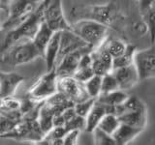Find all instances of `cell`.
<instances>
[{
    "mask_svg": "<svg viewBox=\"0 0 155 145\" xmlns=\"http://www.w3.org/2000/svg\"><path fill=\"white\" fill-rule=\"evenodd\" d=\"M85 47H89V46L87 45L85 42L82 41L81 39L72 30L61 31L59 52H58V55H57L56 65L65 55L69 54V53L73 51H76L78 50H81V48Z\"/></svg>",
    "mask_w": 155,
    "mask_h": 145,
    "instance_id": "7c38bea8",
    "label": "cell"
},
{
    "mask_svg": "<svg viewBox=\"0 0 155 145\" xmlns=\"http://www.w3.org/2000/svg\"><path fill=\"white\" fill-rule=\"evenodd\" d=\"M65 128L67 130V132L71 130H85V117H82V116L77 114L71 120L66 122Z\"/></svg>",
    "mask_w": 155,
    "mask_h": 145,
    "instance_id": "4dcf8cb0",
    "label": "cell"
},
{
    "mask_svg": "<svg viewBox=\"0 0 155 145\" xmlns=\"http://www.w3.org/2000/svg\"><path fill=\"white\" fill-rule=\"evenodd\" d=\"M38 57H42L41 52L29 39L15 43L0 52V62L13 67L27 64Z\"/></svg>",
    "mask_w": 155,
    "mask_h": 145,
    "instance_id": "7a4b0ae2",
    "label": "cell"
},
{
    "mask_svg": "<svg viewBox=\"0 0 155 145\" xmlns=\"http://www.w3.org/2000/svg\"><path fill=\"white\" fill-rule=\"evenodd\" d=\"M134 65L140 80L155 79V47L151 46L142 50H136Z\"/></svg>",
    "mask_w": 155,
    "mask_h": 145,
    "instance_id": "ba28073f",
    "label": "cell"
},
{
    "mask_svg": "<svg viewBox=\"0 0 155 145\" xmlns=\"http://www.w3.org/2000/svg\"><path fill=\"white\" fill-rule=\"evenodd\" d=\"M136 50H137V47L134 45H128L127 50H125L124 53L117 57H114L113 59V70L116 69V68H121L133 64Z\"/></svg>",
    "mask_w": 155,
    "mask_h": 145,
    "instance_id": "603a6c76",
    "label": "cell"
},
{
    "mask_svg": "<svg viewBox=\"0 0 155 145\" xmlns=\"http://www.w3.org/2000/svg\"><path fill=\"white\" fill-rule=\"evenodd\" d=\"M45 137V134L40 128L38 120H21L10 132L0 134V137L9 138L21 141L39 142Z\"/></svg>",
    "mask_w": 155,
    "mask_h": 145,
    "instance_id": "8992f818",
    "label": "cell"
},
{
    "mask_svg": "<svg viewBox=\"0 0 155 145\" xmlns=\"http://www.w3.org/2000/svg\"><path fill=\"white\" fill-rule=\"evenodd\" d=\"M96 99L93 98H87L84 101L79 102L74 105L75 111L78 115L82 116V117H86V115L88 114L90 109L92 108V106L95 104Z\"/></svg>",
    "mask_w": 155,
    "mask_h": 145,
    "instance_id": "f1b7e54d",
    "label": "cell"
},
{
    "mask_svg": "<svg viewBox=\"0 0 155 145\" xmlns=\"http://www.w3.org/2000/svg\"><path fill=\"white\" fill-rule=\"evenodd\" d=\"M57 92V75L55 69L48 71L47 74L42 76L31 88L28 90V96L37 101L48 99Z\"/></svg>",
    "mask_w": 155,
    "mask_h": 145,
    "instance_id": "9c48e42d",
    "label": "cell"
},
{
    "mask_svg": "<svg viewBox=\"0 0 155 145\" xmlns=\"http://www.w3.org/2000/svg\"><path fill=\"white\" fill-rule=\"evenodd\" d=\"M91 56H92L91 68H92V71H93V72H94V75L103 76L106 74H108V72H111L109 69V68L104 64V63H102V61L94 54L92 50H91Z\"/></svg>",
    "mask_w": 155,
    "mask_h": 145,
    "instance_id": "f546056e",
    "label": "cell"
},
{
    "mask_svg": "<svg viewBox=\"0 0 155 145\" xmlns=\"http://www.w3.org/2000/svg\"><path fill=\"white\" fill-rule=\"evenodd\" d=\"M103 45L113 58L117 57L122 54V53H124L128 47V44H126L123 40H121V39L109 38V37L106 39V41L103 43Z\"/></svg>",
    "mask_w": 155,
    "mask_h": 145,
    "instance_id": "44dd1931",
    "label": "cell"
},
{
    "mask_svg": "<svg viewBox=\"0 0 155 145\" xmlns=\"http://www.w3.org/2000/svg\"><path fill=\"white\" fill-rule=\"evenodd\" d=\"M93 76H94V72L92 71L91 67L78 68L77 71L74 72V75H73V76H74L78 81H80L81 83H84V82H86Z\"/></svg>",
    "mask_w": 155,
    "mask_h": 145,
    "instance_id": "1f68e13d",
    "label": "cell"
},
{
    "mask_svg": "<svg viewBox=\"0 0 155 145\" xmlns=\"http://www.w3.org/2000/svg\"><path fill=\"white\" fill-rule=\"evenodd\" d=\"M0 9H1V8H0ZM0 28H1V25H0Z\"/></svg>",
    "mask_w": 155,
    "mask_h": 145,
    "instance_id": "ab89813d",
    "label": "cell"
},
{
    "mask_svg": "<svg viewBox=\"0 0 155 145\" xmlns=\"http://www.w3.org/2000/svg\"><path fill=\"white\" fill-rule=\"evenodd\" d=\"M81 130H68L63 137V145H76L78 144V138H79Z\"/></svg>",
    "mask_w": 155,
    "mask_h": 145,
    "instance_id": "e575fe53",
    "label": "cell"
},
{
    "mask_svg": "<svg viewBox=\"0 0 155 145\" xmlns=\"http://www.w3.org/2000/svg\"><path fill=\"white\" fill-rule=\"evenodd\" d=\"M44 22L54 32L72 30L71 23L65 18L62 0H48L44 10Z\"/></svg>",
    "mask_w": 155,
    "mask_h": 145,
    "instance_id": "52a82bcc",
    "label": "cell"
},
{
    "mask_svg": "<svg viewBox=\"0 0 155 145\" xmlns=\"http://www.w3.org/2000/svg\"><path fill=\"white\" fill-rule=\"evenodd\" d=\"M105 105L98 102H95V104L92 106V108L85 117V130L88 133H92L98 127V124L106 114Z\"/></svg>",
    "mask_w": 155,
    "mask_h": 145,
    "instance_id": "ac0fdd59",
    "label": "cell"
},
{
    "mask_svg": "<svg viewBox=\"0 0 155 145\" xmlns=\"http://www.w3.org/2000/svg\"><path fill=\"white\" fill-rule=\"evenodd\" d=\"M18 123V122H17V121L12 120L6 117V116L0 114V134L10 132V130L15 128V126Z\"/></svg>",
    "mask_w": 155,
    "mask_h": 145,
    "instance_id": "836d02e7",
    "label": "cell"
},
{
    "mask_svg": "<svg viewBox=\"0 0 155 145\" xmlns=\"http://www.w3.org/2000/svg\"><path fill=\"white\" fill-rule=\"evenodd\" d=\"M3 100H4V97L1 95V94H0V106H1L2 105V103H3Z\"/></svg>",
    "mask_w": 155,
    "mask_h": 145,
    "instance_id": "f35d334b",
    "label": "cell"
},
{
    "mask_svg": "<svg viewBox=\"0 0 155 145\" xmlns=\"http://www.w3.org/2000/svg\"><path fill=\"white\" fill-rule=\"evenodd\" d=\"M44 0H12L7 5L5 11L8 17L1 25L0 32H6L21 24L35 11Z\"/></svg>",
    "mask_w": 155,
    "mask_h": 145,
    "instance_id": "5b68a950",
    "label": "cell"
},
{
    "mask_svg": "<svg viewBox=\"0 0 155 145\" xmlns=\"http://www.w3.org/2000/svg\"><path fill=\"white\" fill-rule=\"evenodd\" d=\"M140 16H142L143 21L147 26L150 43H151V45H153L155 43V4L144 11L140 12Z\"/></svg>",
    "mask_w": 155,
    "mask_h": 145,
    "instance_id": "7402d4cb",
    "label": "cell"
},
{
    "mask_svg": "<svg viewBox=\"0 0 155 145\" xmlns=\"http://www.w3.org/2000/svg\"><path fill=\"white\" fill-rule=\"evenodd\" d=\"M122 106L124 108V112L132 110H147V105H144L143 102L136 96H128V98L122 104Z\"/></svg>",
    "mask_w": 155,
    "mask_h": 145,
    "instance_id": "83f0119b",
    "label": "cell"
},
{
    "mask_svg": "<svg viewBox=\"0 0 155 145\" xmlns=\"http://www.w3.org/2000/svg\"><path fill=\"white\" fill-rule=\"evenodd\" d=\"M101 83H102V76L94 75L92 77L84 83L85 92L88 95L89 98L97 99L101 94Z\"/></svg>",
    "mask_w": 155,
    "mask_h": 145,
    "instance_id": "d4e9b609",
    "label": "cell"
},
{
    "mask_svg": "<svg viewBox=\"0 0 155 145\" xmlns=\"http://www.w3.org/2000/svg\"><path fill=\"white\" fill-rule=\"evenodd\" d=\"M53 33L54 31H52L51 29L48 27L46 22H42L39 26L38 30L36 31L35 35L32 38V42L37 47V50L41 52L42 57L44 55V51H45V48L48 45V43L50 42Z\"/></svg>",
    "mask_w": 155,
    "mask_h": 145,
    "instance_id": "d6986e66",
    "label": "cell"
},
{
    "mask_svg": "<svg viewBox=\"0 0 155 145\" xmlns=\"http://www.w3.org/2000/svg\"><path fill=\"white\" fill-rule=\"evenodd\" d=\"M52 124H53V127H63V126H65L66 121H65L64 117H63L61 113L55 114L54 116H53Z\"/></svg>",
    "mask_w": 155,
    "mask_h": 145,
    "instance_id": "74e56055",
    "label": "cell"
},
{
    "mask_svg": "<svg viewBox=\"0 0 155 145\" xmlns=\"http://www.w3.org/2000/svg\"><path fill=\"white\" fill-rule=\"evenodd\" d=\"M92 50L93 48L90 47H85L65 55L55 67V72L57 76L74 75V72L77 71L78 67H79V63L82 54L85 52H89Z\"/></svg>",
    "mask_w": 155,
    "mask_h": 145,
    "instance_id": "8fae6325",
    "label": "cell"
},
{
    "mask_svg": "<svg viewBox=\"0 0 155 145\" xmlns=\"http://www.w3.org/2000/svg\"><path fill=\"white\" fill-rule=\"evenodd\" d=\"M72 31L76 33L90 47H98L109 37V27L92 19H77L71 23Z\"/></svg>",
    "mask_w": 155,
    "mask_h": 145,
    "instance_id": "3957f363",
    "label": "cell"
},
{
    "mask_svg": "<svg viewBox=\"0 0 155 145\" xmlns=\"http://www.w3.org/2000/svg\"><path fill=\"white\" fill-rule=\"evenodd\" d=\"M111 72L117 80L119 89L123 91L132 89L140 81L134 63L125 67L116 68L111 71Z\"/></svg>",
    "mask_w": 155,
    "mask_h": 145,
    "instance_id": "4fadbf2b",
    "label": "cell"
},
{
    "mask_svg": "<svg viewBox=\"0 0 155 145\" xmlns=\"http://www.w3.org/2000/svg\"><path fill=\"white\" fill-rule=\"evenodd\" d=\"M119 125H120V121L117 116L113 113H106L103 116V118L101 119L97 128L101 129L107 134L113 135V134L118 128Z\"/></svg>",
    "mask_w": 155,
    "mask_h": 145,
    "instance_id": "cb8c5ba5",
    "label": "cell"
},
{
    "mask_svg": "<svg viewBox=\"0 0 155 145\" xmlns=\"http://www.w3.org/2000/svg\"><path fill=\"white\" fill-rule=\"evenodd\" d=\"M128 96L129 95L126 93V91L117 89L109 93H101L96 101L105 105H118L123 104Z\"/></svg>",
    "mask_w": 155,
    "mask_h": 145,
    "instance_id": "ffe728a7",
    "label": "cell"
},
{
    "mask_svg": "<svg viewBox=\"0 0 155 145\" xmlns=\"http://www.w3.org/2000/svg\"><path fill=\"white\" fill-rule=\"evenodd\" d=\"M143 130V129L120 123L118 128L113 134V137L115 140L116 145H125L135 139Z\"/></svg>",
    "mask_w": 155,
    "mask_h": 145,
    "instance_id": "2e32d148",
    "label": "cell"
},
{
    "mask_svg": "<svg viewBox=\"0 0 155 145\" xmlns=\"http://www.w3.org/2000/svg\"><path fill=\"white\" fill-rule=\"evenodd\" d=\"M48 1V0H44L35 11L21 24L5 32L4 37L0 41V52L21 40H32L40 24L44 21V10L47 6Z\"/></svg>",
    "mask_w": 155,
    "mask_h": 145,
    "instance_id": "6da1fadb",
    "label": "cell"
},
{
    "mask_svg": "<svg viewBox=\"0 0 155 145\" xmlns=\"http://www.w3.org/2000/svg\"><path fill=\"white\" fill-rule=\"evenodd\" d=\"M154 4H155V0H138L140 13L147 10L149 7H151Z\"/></svg>",
    "mask_w": 155,
    "mask_h": 145,
    "instance_id": "8d00e7d4",
    "label": "cell"
},
{
    "mask_svg": "<svg viewBox=\"0 0 155 145\" xmlns=\"http://www.w3.org/2000/svg\"><path fill=\"white\" fill-rule=\"evenodd\" d=\"M61 114H62L63 117H64L66 122H68V121L71 120L73 117H74V116L77 115L76 111H75V108H74V105H73V106H69V108H65L64 110L62 111Z\"/></svg>",
    "mask_w": 155,
    "mask_h": 145,
    "instance_id": "d590c367",
    "label": "cell"
},
{
    "mask_svg": "<svg viewBox=\"0 0 155 145\" xmlns=\"http://www.w3.org/2000/svg\"><path fill=\"white\" fill-rule=\"evenodd\" d=\"M57 91L74 104L89 98L85 92L84 83L78 81L73 76H57Z\"/></svg>",
    "mask_w": 155,
    "mask_h": 145,
    "instance_id": "30bf717a",
    "label": "cell"
},
{
    "mask_svg": "<svg viewBox=\"0 0 155 145\" xmlns=\"http://www.w3.org/2000/svg\"><path fill=\"white\" fill-rule=\"evenodd\" d=\"M60 36H61V31H56L53 33L51 39L48 43V45L45 48V51H44L43 57L46 60L47 71H51L53 69H55L57 55L58 52H59Z\"/></svg>",
    "mask_w": 155,
    "mask_h": 145,
    "instance_id": "9a60e30c",
    "label": "cell"
},
{
    "mask_svg": "<svg viewBox=\"0 0 155 145\" xmlns=\"http://www.w3.org/2000/svg\"><path fill=\"white\" fill-rule=\"evenodd\" d=\"M119 89L117 80L113 75V72H108L102 76L101 83V93H109V92Z\"/></svg>",
    "mask_w": 155,
    "mask_h": 145,
    "instance_id": "484cf974",
    "label": "cell"
},
{
    "mask_svg": "<svg viewBox=\"0 0 155 145\" xmlns=\"http://www.w3.org/2000/svg\"><path fill=\"white\" fill-rule=\"evenodd\" d=\"M120 123L127 124L133 127L143 129L147 123V110H132L125 111L124 113L117 116Z\"/></svg>",
    "mask_w": 155,
    "mask_h": 145,
    "instance_id": "e0dca14e",
    "label": "cell"
},
{
    "mask_svg": "<svg viewBox=\"0 0 155 145\" xmlns=\"http://www.w3.org/2000/svg\"><path fill=\"white\" fill-rule=\"evenodd\" d=\"M93 137H94V143L98 145H116V142L113 135L105 133L99 128H96L93 132Z\"/></svg>",
    "mask_w": 155,
    "mask_h": 145,
    "instance_id": "4316f807",
    "label": "cell"
},
{
    "mask_svg": "<svg viewBox=\"0 0 155 145\" xmlns=\"http://www.w3.org/2000/svg\"><path fill=\"white\" fill-rule=\"evenodd\" d=\"M119 16V9L115 2H110L103 5H91V6L74 8L71 12V17L77 19L86 18L101 22L109 27Z\"/></svg>",
    "mask_w": 155,
    "mask_h": 145,
    "instance_id": "277c9868",
    "label": "cell"
},
{
    "mask_svg": "<svg viewBox=\"0 0 155 145\" xmlns=\"http://www.w3.org/2000/svg\"><path fill=\"white\" fill-rule=\"evenodd\" d=\"M0 108L6 110H19V108H21V101L14 98V96L5 97Z\"/></svg>",
    "mask_w": 155,
    "mask_h": 145,
    "instance_id": "d6a6232c",
    "label": "cell"
},
{
    "mask_svg": "<svg viewBox=\"0 0 155 145\" xmlns=\"http://www.w3.org/2000/svg\"><path fill=\"white\" fill-rule=\"evenodd\" d=\"M24 77L14 72L0 71V94L5 97L14 96L18 87L24 81Z\"/></svg>",
    "mask_w": 155,
    "mask_h": 145,
    "instance_id": "5bb4252c",
    "label": "cell"
}]
</instances>
